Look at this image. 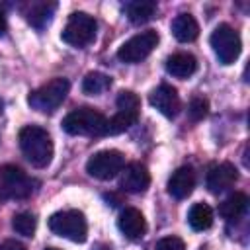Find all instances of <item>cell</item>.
Returning a JSON list of instances; mask_svg holds the SVG:
<instances>
[{
	"label": "cell",
	"mask_w": 250,
	"mask_h": 250,
	"mask_svg": "<svg viewBox=\"0 0 250 250\" xmlns=\"http://www.w3.org/2000/svg\"><path fill=\"white\" fill-rule=\"evenodd\" d=\"M20 148L27 162L35 168H45L53 160L51 135L37 125H27L20 131Z\"/></svg>",
	"instance_id": "obj_1"
},
{
	"label": "cell",
	"mask_w": 250,
	"mask_h": 250,
	"mask_svg": "<svg viewBox=\"0 0 250 250\" xmlns=\"http://www.w3.org/2000/svg\"><path fill=\"white\" fill-rule=\"evenodd\" d=\"M105 115L92 107H78L70 111L62 119V129L68 135H82V137H104L105 135Z\"/></svg>",
	"instance_id": "obj_2"
},
{
	"label": "cell",
	"mask_w": 250,
	"mask_h": 250,
	"mask_svg": "<svg viewBox=\"0 0 250 250\" xmlns=\"http://www.w3.org/2000/svg\"><path fill=\"white\" fill-rule=\"evenodd\" d=\"M49 229L53 234L62 236L72 242H84L88 234V225L86 217L82 211L76 209H66V211H57L49 217Z\"/></svg>",
	"instance_id": "obj_3"
},
{
	"label": "cell",
	"mask_w": 250,
	"mask_h": 250,
	"mask_svg": "<svg viewBox=\"0 0 250 250\" xmlns=\"http://www.w3.org/2000/svg\"><path fill=\"white\" fill-rule=\"evenodd\" d=\"M68 90H70V84H68L66 78H53L47 84H43L37 90H33L29 94V98H27V104L33 109L47 113V111L57 109L64 102Z\"/></svg>",
	"instance_id": "obj_4"
},
{
	"label": "cell",
	"mask_w": 250,
	"mask_h": 250,
	"mask_svg": "<svg viewBox=\"0 0 250 250\" xmlns=\"http://www.w3.org/2000/svg\"><path fill=\"white\" fill-rule=\"evenodd\" d=\"M96 29H98V23L92 16H88L86 12H74L70 14L62 33H61V39L64 43H68L70 47H86L90 45L94 39H96Z\"/></svg>",
	"instance_id": "obj_5"
},
{
	"label": "cell",
	"mask_w": 250,
	"mask_h": 250,
	"mask_svg": "<svg viewBox=\"0 0 250 250\" xmlns=\"http://www.w3.org/2000/svg\"><path fill=\"white\" fill-rule=\"evenodd\" d=\"M209 43L219 59L221 64H230L238 59L240 51H242V41L240 35L234 31V27H230L229 23H221L213 29Z\"/></svg>",
	"instance_id": "obj_6"
},
{
	"label": "cell",
	"mask_w": 250,
	"mask_h": 250,
	"mask_svg": "<svg viewBox=\"0 0 250 250\" xmlns=\"http://www.w3.org/2000/svg\"><path fill=\"white\" fill-rule=\"evenodd\" d=\"M35 180H31L21 168L14 164L0 166V195L12 199H23L33 193Z\"/></svg>",
	"instance_id": "obj_7"
},
{
	"label": "cell",
	"mask_w": 250,
	"mask_h": 250,
	"mask_svg": "<svg viewBox=\"0 0 250 250\" xmlns=\"http://www.w3.org/2000/svg\"><path fill=\"white\" fill-rule=\"evenodd\" d=\"M158 45V33L154 29H146V31H141L137 35H133L131 39H127L119 51H117V59L121 62H129V64H135V62H141L143 59H146L152 49Z\"/></svg>",
	"instance_id": "obj_8"
},
{
	"label": "cell",
	"mask_w": 250,
	"mask_h": 250,
	"mask_svg": "<svg viewBox=\"0 0 250 250\" xmlns=\"http://www.w3.org/2000/svg\"><path fill=\"white\" fill-rule=\"evenodd\" d=\"M123 166H125L123 154L119 150L107 148V150H100L88 158L86 172L98 180H111L123 170Z\"/></svg>",
	"instance_id": "obj_9"
},
{
	"label": "cell",
	"mask_w": 250,
	"mask_h": 250,
	"mask_svg": "<svg viewBox=\"0 0 250 250\" xmlns=\"http://www.w3.org/2000/svg\"><path fill=\"white\" fill-rule=\"evenodd\" d=\"M148 102L154 109H158L164 117H176L180 111V96L176 92V88L168 86V84H160L158 88H154L148 96Z\"/></svg>",
	"instance_id": "obj_10"
},
{
	"label": "cell",
	"mask_w": 250,
	"mask_h": 250,
	"mask_svg": "<svg viewBox=\"0 0 250 250\" xmlns=\"http://www.w3.org/2000/svg\"><path fill=\"white\" fill-rule=\"evenodd\" d=\"M148 184H150V174H148V170L141 162H131V164L123 166L119 186L125 191H129V193H143V191H146Z\"/></svg>",
	"instance_id": "obj_11"
},
{
	"label": "cell",
	"mask_w": 250,
	"mask_h": 250,
	"mask_svg": "<svg viewBox=\"0 0 250 250\" xmlns=\"http://www.w3.org/2000/svg\"><path fill=\"white\" fill-rule=\"evenodd\" d=\"M238 178V172L234 168V164L230 162H221L209 168L207 172V188L211 193H223L225 189H229Z\"/></svg>",
	"instance_id": "obj_12"
},
{
	"label": "cell",
	"mask_w": 250,
	"mask_h": 250,
	"mask_svg": "<svg viewBox=\"0 0 250 250\" xmlns=\"http://www.w3.org/2000/svg\"><path fill=\"white\" fill-rule=\"evenodd\" d=\"M117 227L123 232V236H127L129 240H139L146 232V221H145L143 213L135 207H127L121 211V215L117 219Z\"/></svg>",
	"instance_id": "obj_13"
},
{
	"label": "cell",
	"mask_w": 250,
	"mask_h": 250,
	"mask_svg": "<svg viewBox=\"0 0 250 250\" xmlns=\"http://www.w3.org/2000/svg\"><path fill=\"white\" fill-rule=\"evenodd\" d=\"M195 188V172L191 166H180L168 180V193L174 199H186Z\"/></svg>",
	"instance_id": "obj_14"
},
{
	"label": "cell",
	"mask_w": 250,
	"mask_h": 250,
	"mask_svg": "<svg viewBox=\"0 0 250 250\" xmlns=\"http://www.w3.org/2000/svg\"><path fill=\"white\" fill-rule=\"evenodd\" d=\"M166 70L176 78H189L197 70V61L189 53H174L166 59Z\"/></svg>",
	"instance_id": "obj_15"
},
{
	"label": "cell",
	"mask_w": 250,
	"mask_h": 250,
	"mask_svg": "<svg viewBox=\"0 0 250 250\" xmlns=\"http://www.w3.org/2000/svg\"><path fill=\"white\" fill-rule=\"evenodd\" d=\"M172 33L180 43H191L199 35V25L191 14H180L172 20Z\"/></svg>",
	"instance_id": "obj_16"
},
{
	"label": "cell",
	"mask_w": 250,
	"mask_h": 250,
	"mask_svg": "<svg viewBox=\"0 0 250 250\" xmlns=\"http://www.w3.org/2000/svg\"><path fill=\"white\" fill-rule=\"evenodd\" d=\"M156 12V2L152 0H133L125 4V14L131 23H145L148 21Z\"/></svg>",
	"instance_id": "obj_17"
},
{
	"label": "cell",
	"mask_w": 250,
	"mask_h": 250,
	"mask_svg": "<svg viewBox=\"0 0 250 250\" xmlns=\"http://www.w3.org/2000/svg\"><path fill=\"white\" fill-rule=\"evenodd\" d=\"M246 207H248V197L246 193H240V191H234L232 195H229L221 205H219V213L229 219V221H234L238 217H242L246 213Z\"/></svg>",
	"instance_id": "obj_18"
},
{
	"label": "cell",
	"mask_w": 250,
	"mask_h": 250,
	"mask_svg": "<svg viewBox=\"0 0 250 250\" xmlns=\"http://www.w3.org/2000/svg\"><path fill=\"white\" fill-rule=\"evenodd\" d=\"M188 223L193 230H207L213 225V211L205 203H193L188 213Z\"/></svg>",
	"instance_id": "obj_19"
},
{
	"label": "cell",
	"mask_w": 250,
	"mask_h": 250,
	"mask_svg": "<svg viewBox=\"0 0 250 250\" xmlns=\"http://www.w3.org/2000/svg\"><path fill=\"white\" fill-rule=\"evenodd\" d=\"M53 12H55V4L33 2V4H29V10L25 12V18H27V21H29L33 27L41 29V27H45V25L51 21Z\"/></svg>",
	"instance_id": "obj_20"
},
{
	"label": "cell",
	"mask_w": 250,
	"mask_h": 250,
	"mask_svg": "<svg viewBox=\"0 0 250 250\" xmlns=\"http://www.w3.org/2000/svg\"><path fill=\"white\" fill-rule=\"evenodd\" d=\"M111 86V78L104 72H88L82 80V92L88 96H100Z\"/></svg>",
	"instance_id": "obj_21"
},
{
	"label": "cell",
	"mask_w": 250,
	"mask_h": 250,
	"mask_svg": "<svg viewBox=\"0 0 250 250\" xmlns=\"http://www.w3.org/2000/svg\"><path fill=\"white\" fill-rule=\"evenodd\" d=\"M115 105H117V111H123V113H129V115L139 117L141 102H139V96H137L135 92H131V90H121V92L117 94Z\"/></svg>",
	"instance_id": "obj_22"
},
{
	"label": "cell",
	"mask_w": 250,
	"mask_h": 250,
	"mask_svg": "<svg viewBox=\"0 0 250 250\" xmlns=\"http://www.w3.org/2000/svg\"><path fill=\"white\" fill-rule=\"evenodd\" d=\"M137 119H139V117H135V115L117 111L111 119H107V123H105V135H119V133L127 131Z\"/></svg>",
	"instance_id": "obj_23"
},
{
	"label": "cell",
	"mask_w": 250,
	"mask_h": 250,
	"mask_svg": "<svg viewBox=\"0 0 250 250\" xmlns=\"http://www.w3.org/2000/svg\"><path fill=\"white\" fill-rule=\"evenodd\" d=\"M12 227H14V230H16L18 234H21V236H33L35 227H37V221H35V217H33L31 213L21 211V213L14 215Z\"/></svg>",
	"instance_id": "obj_24"
},
{
	"label": "cell",
	"mask_w": 250,
	"mask_h": 250,
	"mask_svg": "<svg viewBox=\"0 0 250 250\" xmlns=\"http://www.w3.org/2000/svg\"><path fill=\"white\" fill-rule=\"evenodd\" d=\"M207 109H209L207 100H203V98H193V100L189 102L188 115H189L191 121H199V119H203V117L207 115Z\"/></svg>",
	"instance_id": "obj_25"
},
{
	"label": "cell",
	"mask_w": 250,
	"mask_h": 250,
	"mask_svg": "<svg viewBox=\"0 0 250 250\" xmlns=\"http://www.w3.org/2000/svg\"><path fill=\"white\" fill-rule=\"evenodd\" d=\"M154 250H186V246L178 236H164L156 242Z\"/></svg>",
	"instance_id": "obj_26"
},
{
	"label": "cell",
	"mask_w": 250,
	"mask_h": 250,
	"mask_svg": "<svg viewBox=\"0 0 250 250\" xmlns=\"http://www.w3.org/2000/svg\"><path fill=\"white\" fill-rule=\"evenodd\" d=\"M0 250H25V246L18 240H4L0 244Z\"/></svg>",
	"instance_id": "obj_27"
},
{
	"label": "cell",
	"mask_w": 250,
	"mask_h": 250,
	"mask_svg": "<svg viewBox=\"0 0 250 250\" xmlns=\"http://www.w3.org/2000/svg\"><path fill=\"white\" fill-rule=\"evenodd\" d=\"M6 27H8V23H6V16H4V12L0 10V35L6 33Z\"/></svg>",
	"instance_id": "obj_28"
},
{
	"label": "cell",
	"mask_w": 250,
	"mask_h": 250,
	"mask_svg": "<svg viewBox=\"0 0 250 250\" xmlns=\"http://www.w3.org/2000/svg\"><path fill=\"white\" fill-rule=\"evenodd\" d=\"M45 250H59V248H45Z\"/></svg>",
	"instance_id": "obj_29"
},
{
	"label": "cell",
	"mask_w": 250,
	"mask_h": 250,
	"mask_svg": "<svg viewBox=\"0 0 250 250\" xmlns=\"http://www.w3.org/2000/svg\"><path fill=\"white\" fill-rule=\"evenodd\" d=\"M0 109H2V102H0Z\"/></svg>",
	"instance_id": "obj_30"
}]
</instances>
